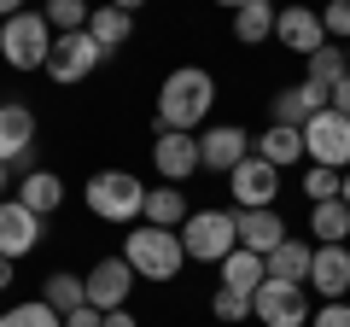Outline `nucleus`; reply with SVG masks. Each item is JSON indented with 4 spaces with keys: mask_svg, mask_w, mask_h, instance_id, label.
Wrapping results in <instances>:
<instances>
[{
    "mask_svg": "<svg viewBox=\"0 0 350 327\" xmlns=\"http://www.w3.org/2000/svg\"><path fill=\"white\" fill-rule=\"evenodd\" d=\"M82 280H88V304L111 315V310H129V292H135V280H140V275L129 269V257L117 252V257H100V263L88 269Z\"/></svg>",
    "mask_w": 350,
    "mask_h": 327,
    "instance_id": "11",
    "label": "nucleus"
},
{
    "mask_svg": "<svg viewBox=\"0 0 350 327\" xmlns=\"http://www.w3.org/2000/svg\"><path fill=\"white\" fill-rule=\"evenodd\" d=\"M36 246H41V216L29 211L18 193H12V199H0V257H12V263H18V257H29Z\"/></svg>",
    "mask_w": 350,
    "mask_h": 327,
    "instance_id": "13",
    "label": "nucleus"
},
{
    "mask_svg": "<svg viewBox=\"0 0 350 327\" xmlns=\"http://www.w3.org/2000/svg\"><path fill=\"white\" fill-rule=\"evenodd\" d=\"M345 59H350V41H345Z\"/></svg>",
    "mask_w": 350,
    "mask_h": 327,
    "instance_id": "44",
    "label": "nucleus"
},
{
    "mask_svg": "<svg viewBox=\"0 0 350 327\" xmlns=\"http://www.w3.org/2000/svg\"><path fill=\"white\" fill-rule=\"evenodd\" d=\"M123 257L140 280H175L187 269V246H181V228H152V222H135L123 234Z\"/></svg>",
    "mask_w": 350,
    "mask_h": 327,
    "instance_id": "2",
    "label": "nucleus"
},
{
    "mask_svg": "<svg viewBox=\"0 0 350 327\" xmlns=\"http://www.w3.org/2000/svg\"><path fill=\"white\" fill-rule=\"evenodd\" d=\"M12 287V257H0V292Z\"/></svg>",
    "mask_w": 350,
    "mask_h": 327,
    "instance_id": "40",
    "label": "nucleus"
},
{
    "mask_svg": "<svg viewBox=\"0 0 350 327\" xmlns=\"http://www.w3.org/2000/svg\"><path fill=\"white\" fill-rule=\"evenodd\" d=\"M304 152H310V164H327V170L345 176L350 170V117H338L333 105L315 112L310 123H304Z\"/></svg>",
    "mask_w": 350,
    "mask_h": 327,
    "instance_id": "8",
    "label": "nucleus"
},
{
    "mask_svg": "<svg viewBox=\"0 0 350 327\" xmlns=\"http://www.w3.org/2000/svg\"><path fill=\"white\" fill-rule=\"evenodd\" d=\"M152 170H158L170 187L193 181V176L204 170V164H199V135H181V129H158V135H152Z\"/></svg>",
    "mask_w": 350,
    "mask_h": 327,
    "instance_id": "10",
    "label": "nucleus"
},
{
    "mask_svg": "<svg viewBox=\"0 0 350 327\" xmlns=\"http://www.w3.org/2000/svg\"><path fill=\"white\" fill-rule=\"evenodd\" d=\"M338 199H345V205H350V170H345V181H338Z\"/></svg>",
    "mask_w": 350,
    "mask_h": 327,
    "instance_id": "42",
    "label": "nucleus"
},
{
    "mask_svg": "<svg viewBox=\"0 0 350 327\" xmlns=\"http://www.w3.org/2000/svg\"><path fill=\"white\" fill-rule=\"evenodd\" d=\"M228 199H234V211H275V199H280V170H275L269 158L251 152L245 164L228 170Z\"/></svg>",
    "mask_w": 350,
    "mask_h": 327,
    "instance_id": "7",
    "label": "nucleus"
},
{
    "mask_svg": "<svg viewBox=\"0 0 350 327\" xmlns=\"http://www.w3.org/2000/svg\"><path fill=\"white\" fill-rule=\"evenodd\" d=\"M333 112H338V117H350V76L333 88Z\"/></svg>",
    "mask_w": 350,
    "mask_h": 327,
    "instance_id": "36",
    "label": "nucleus"
},
{
    "mask_svg": "<svg viewBox=\"0 0 350 327\" xmlns=\"http://www.w3.org/2000/svg\"><path fill=\"white\" fill-rule=\"evenodd\" d=\"M181 246H187V263H222L239 246L234 211H193L187 222H181Z\"/></svg>",
    "mask_w": 350,
    "mask_h": 327,
    "instance_id": "5",
    "label": "nucleus"
},
{
    "mask_svg": "<svg viewBox=\"0 0 350 327\" xmlns=\"http://www.w3.org/2000/svg\"><path fill=\"white\" fill-rule=\"evenodd\" d=\"M304 64H310V82H315V88H327V94H333L338 82L350 76V59H345V47H338V41H327V47H315V53H310Z\"/></svg>",
    "mask_w": 350,
    "mask_h": 327,
    "instance_id": "28",
    "label": "nucleus"
},
{
    "mask_svg": "<svg viewBox=\"0 0 350 327\" xmlns=\"http://www.w3.org/2000/svg\"><path fill=\"white\" fill-rule=\"evenodd\" d=\"M187 216H193V205H187V193H181V187H146V216H140V222L181 228Z\"/></svg>",
    "mask_w": 350,
    "mask_h": 327,
    "instance_id": "26",
    "label": "nucleus"
},
{
    "mask_svg": "<svg viewBox=\"0 0 350 327\" xmlns=\"http://www.w3.org/2000/svg\"><path fill=\"white\" fill-rule=\"evenodd\" d=\"M64 327H105V310L82 304V310H70V315H64Z\"/></svg>",
    "mask_w": 350,
    "mask_h": 327,
    "instance_id": "35",
    "label": "nucleus"
},
{
    "mask_svg": "<svg viewBox=\"0 0 350 327\" xmlns=\"http://www.w3.org/2000/svg\"><path fill=\"white\" fill-rule=\"evenodd\" d=\"M216 269H222V287H228V292H245V298H257V287L269 280V257H262V252H245V246H234Z\"/></svg>",
    "mask_w": 350,
    "mask_h": 327,
    "instance_id": "18",
    "label": "nucleus"
},
{
    "mask_svg": "<svg viewBox=\"0 0 350 327\" xmlns=\"http://www.w3.org/2000/svg\"><path fill=\"white\" fill-rule=\"evenodd\" d=\"M18 199H24L36 216H53L64 205V181L53 176V170H29V176H18Z\"/></svg>",
    "mask_w": 350,
    "mask_h": 327,
    "instance_id": "24",
    "label": "nucleus"
},
{
    "mask_svg": "<svg viewBox=\"0 0 350 327\" xmlns=\"http://www.w3.org/2000/svg\"><path fill=\"white\" fill-rule=\"evenodd\" d=\"M310 287L321 292V298H345L350 292V246H315Z\"/></svg>",
    "mask_w": 350,
    "mask_h": 327,
    "instance_id": "16",
    "label": "nucleus"
},
{
    "mask_svg": "<svg viewBox=\"0 0 350 327\" xmlns=\"http://www.w3.org/2000/svg\"><path fill=\"white\" fill-rule=\"evenodd\" d=\"M12 193H18V170H12V164H0V199H12Z\"/></svg>",
    "mask_w": 350,
    "mask_h": 327,
    "instance_id": "37",
    "label": "nucleus"
},
{
    "mask_svg": "<svg viewBox=\"0 0 350 327\" xmlns=\"http://www.w3.org/2000/svg\"><path fill=\"white\" fill-rule=\"evenodd\" d=\"M310 298H304V287H286V280H262L257 298H251V322L262 327H310Z\"/></svg>",
    "mask_w": 350,
    "mask_h": 327,
    "instance_id": "9",
    "label": "nucleus"
},
{
    "mask_svg": "<svg viewBox=\"0 0 350 327\" xmlns=\"http://www.w3.org/2000/svg\"><path fill=\"white\" fill-rule=\"evenodd\" d=\"M310 263H315V246L310 239H286L269 252V280H286V287H310Z\"/></svg>",
    "mask_w": 350,
    "mask_h": 327,
    "instance_id": "21",
    "label": "nucleus"
},
{
    "mask_svg": "<svg viewBox=\"0 0 350 327\" xmlns=\"http://www.w3.org/2000/svg\"><path fill=\"white\" fill-rule=\"evenodd\" d=\"M41 298H47L59 315H70V310H82V304H88V280L70 275V269H53V275L41 280Z\"/></svg>",
    "mask_w": 350,
    "mask_h": 327,
    "instance_id": "27",
    "label": "nucleus"
},
{
    "mask_svg": "<svg viewBox=\"0 0 350 327\" xmlns=\"http://www.w3.org/2000/svg\"><path fill=\"white\" fill-rule=\"evenodd\" d=\"M338 170H327V164H310V170H304V199L310 205H327V199H338Z\"/></svg>",
    "mask_w": 350,
    "mask_h": 327,
    "instance_id": "31",
    "label": "nucleus"
},
{
    "mask_svg": "<svg viewBox=\"0 0 350 327\" xmlns=\"http://www.w3.org/2000/svg\"><path fill=\"white\" fill-rule=\"evenodd\" d=\"M41 18L53 24V36H70V29H88L94 6H88V0H47V6H41Z\"/></svg>",
    "mask_w": 350,
    "mask_h": 327,
    "instance_id": "29",
    "label": "nucleus"
},
{
    "mask_svg": "<svg viewBox=\"0 0 350 327\" xmlns=\"http://www.w3.org/2000/svg\"><path fill=\"white\" fill-rule=\"evenodd\" d=\"M88 36L100 41L105 53H117L129 36H135V12H123V6H111V0H100V6H94V18H88Z\"/></svg>",
    "mask_w": 350,
    "mask_h": 327,
    "instance_id": "23",
    "label": "nucleus"
},
{
    "mask_svg": "<svg viewBox=\"0 0 350 327\" xmlns=\"http://www.w3.org/2000/svg\"><path fill=\"white\" fill-rule=\"evenodd\" d=\"M111 6H123V12H140V6H146V0H111Z\"/></svg>",
    "mask_w": 350,
    "mask_h": 327,
    "instance_id": "41",
    "label": "nucleus"
},
{
    "mask_svg": "<svg viewBox=\"0 0 350 327\" xmlns=\"http://www.w3.org/2000/svg\"><path fill=\"white\" fill-rule=\"evenodd\" d=\"M310 327H350V298H327L321 310L310 315Z\"/></svg>",
    "mask_w": 350,
    "mask_h": 327,
    "instance_id": "34",
    "label": "nucleus"
},
{
    "mask_svg": "<svg viewBox=\"0 0 350 327\" xmlns=\"http://www.w3.org/2000/svg\"><path fill=\"white\" fill-rule=\"evenodd\" d=\"M321 29H327V41L345 47V41H350V0H327V6H321Z\"/></svg>",
    "mask_w": 350,
    "mask_h": 327,
    "instance_id": "33",
    "label": "nucleus"
},
{
    "mask_svg": "<svg viewBox=\"0 0 350 327\" xmlns=\"http://www.w3.org/2000/svg\"><path fill=\"white\" fill-rule=\"evenodd\" d=\"M0 327H64V315L47 298H29V304H12V310L0 315Z\"/></svg>",
    "mask_w": 350,
    "mask_h": 327,
    "instance_id": "30",
    "label": "nucleus"
},
{
    "mask_svg": "<svg viewBox=\"0 0 350 327\" xmlns=\"http://www.w3.org/2000/svg\"><path fill=\"white\" fill-rule=\"evenodd\" d=\"M216 6H228V12H239V6H245V0H216Z\"/></svg>",
    "mask_w": 350,
    "mask_h": 327,
    "instance_id": "43",
    "label": "nucleus"
},
{
    "mask_svg": "<svg viewBox=\"0 0 350 327\" xmlns=\"http://www.w3.org/2000/svg\"><path fill=\"white\" fill-rule=\"evenodd\" d=\"M82 205L100 222H117V228H135L146 216V181L135 170H94L82 187Z\"/></svg>",
    "mask_w": 350,
    "mask_h": 327,
    "instance_id": "3",
    "label": "nucleus"
},
{
    "mask_svg": "<svg viewBox=\"0 0 350 327\" xmlns=\"http://www.w3.org/2000/svg\"><path fill=\"white\" fill-rule=\"evenodd\" d=\"M24 12V0H0V24H6V18H18Z\"/></svg>",
    "mask_w": 350,
    "mask_h": 327,
    "instance_id": "39",
    "label": "nucleus"
},
{
    "mask_svg": "<svg viewBox=\"0 0 350 327\" xmlns=\"http://www.w3.org/2000/svg\"><path fill=\"white\" fill-rule=\"evenodd\" d=\"M105 47L88 29H70V36H53V53H47V76L59 82V88H76V82H88V76L100 70Z\"/></svg>",
    "mask_w": 350,
    "mask_h": 327,
    "instance_id": "6",
    "label": "nucleus"
},
{
    "mask_svg": "<svg viewBox=\"0 0 350 327\" xmlns=\"http://www.w3.org/2000/svg\"><path fill=\"white\" fill-rule=\"evenodd\" d=\"M257 158H269L275 170H292L298 158H310L304 152V129H286V123H269L257 135Z\"/></svg>",
    "mask_w": 350,
    "mask_h": 327,
    "instance_id": "22",
    "label": "nucleus"
},
{
    "mask_svg": "<svg viewBox=\"0 0 350 327\" xmlns=\"http://www.w3.org/2000/svg\"><path fill=\"white\" fill-rule=\"evenodd\" d=\"M36 152V112L29 105H0V164H18Z\"/></svg>",
    "mask_w": 350,
    "mask_h": 327,
    "instance_id": "17",
    "label": "nucleus"
},
{
    "mask_svg": "<svg viewBox=\"0 0 350 327\" xmlns=\"http://www.w3.org/2000/svg\"><path fill=\"white\" fill-rule=\"evenodd\" d=\"M327 105H333V94H327V88H315L310 76H304L298 88H280L275 100H269V123H286V129H304V123H310L315 112H327Z\"/></svg>",
    "mask_w": 350,
    "mask_h": 327,
    "instance_id": "14",
    "label": "nucleus"
},
{
    "mask_svg": "<svg viewBox=\"0 0 350 327\" xmlns=\"http://www.w3.org/2000/svg\"><path fill=\"white\" fill-rule=\"evenodd\" d=\"M234 222H239V246H245V252H262V257L292 239L275 211H234Z\"/></svg>",
    "mask_w": 350,
    "mask_h": 327,
    "instance_id": "19",
    "label": "nucleus"
},
{
    "mask_svg": "<svg viewBox=\"0 0 350 327\" xmlns=\"http://www.w3.org/2000/svg\"><path fill=\"white\" fill-rule=\"evenodd\" d=\"M275 41H280V47H292L298 59H310L315 47H327L321 12H310V6H280V18H275Z\"/></svg>",
    "mask_w": 350,
    "mask_h": 327,
    "instance_id": "15",
    "label": "nucleus"
},
{
    "mask_svg": "<svg viewBox=\"0 0 350 327\" xmlns=\"http://www.w3.org/2000/svg\"><path fill=\"white\" fill-rule=\"evenodd\" d=\"M211 105H216V76L204 64H181V70L163 76L158 88V129H181V135H199L211 129Z\"/></svg>",
    "mask_w": 350,
    "mask_h": 327,
    "instance_id": "1",
    "label": "nucleus"
},
{
    "mask_svg": "<svg viewBox=\"0 0 350 327\" xmlns=\"http://www.w3.org/2000/svg\"><path fill=\"white\" fill-rule=\"evenodd\" d=\"M310 234H315V246H350V205L345 199L310 205Z\"/></svg>",
    "mask_w": 350,
    "mask_h": 327,
    "instance_id": "25",
    "label": "nucleus"
},
{
    "mask_svg": "<svg viewBox=\"0 0 350 327\" xmlns=\"http://www.w3.org/2000/svg\"><path fill=\"white\" fill-rule=\"evenodd\" d=\"M275 18H280L275 0H245V6L234 12V41H239V47H262V41H275Z\"/></svg>",
    "mask_w": 350,
    "mask_h": 327,
    "instance_id": "20",
    "label": "nucleus"
},
{
    "mask_svg": "<svg viewBox=\"0 0 350 327\" xmlns=\"http://www.w3.org/2000/svg\"><path fill=\"white\" fill-rule=\"evenodd\" d=\"M105 327H140V322H135L129 310H111V315H105Z\"/></svg>",
    "mask_w": 350,
    "mask_h": 327,
    "instance_id": "38",
    "label": "nucleus"
},
{
    "mask_svg": "<svg viewBox=\"0 0 350 327\" xmlns=\"http://www.w3.org/2000/svg\"><path fill=\"white\" fill-rule=\"evenodd\" d=\"M251 152H257V135H245L239 123H211V129H199V164H204V170H216V176H228V170L245 164Z\"/></svg>",
    "mask_w": 350,
    "mask_h": 327,
    "instance_id": "12",
    "label": "nucleus"
},
{
    "mask_svg": "<svg viewBox=\"0 0 350 327\" xmlns=\"http://www.w3.org/2000/svg\"><path fill=\"white\" fill-rule=\"evenodd\" d=\"M47 53H53V24L41 12H18L0 24V59L12 70H47Z\"/></svg>",
    "mask_w": 350,
    "mask_h": 327,
    "instance_id": "4",
    "label": "nucleus"
},
{
    "mask_svg": "<svg viewBox=\"0 0 350 327\" xmlns=\"http://www.w3.org/2000/svg\"><path fill=\"white\" fill-rule=\"evenodd\" d=\"M211 315H216V322H228V327H239V322L251 315V298H245V292H228V287H216Z\"/></svg>",
    "mask_w": 350,
    "mask_h": 327,
    "instance_id": "32",
    "label": "nucleus"
}]
</instances>
